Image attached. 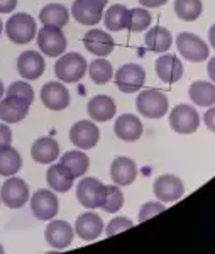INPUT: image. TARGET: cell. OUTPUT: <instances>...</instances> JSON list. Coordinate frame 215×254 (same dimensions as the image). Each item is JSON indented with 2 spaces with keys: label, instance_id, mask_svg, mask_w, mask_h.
I'll use <instances>...</instances> for the list:
<instances>
[{
  "label": "cell",
  "instance_id": "cell-1",
  "mask_svg": "<svg viewBox=\"0 0 215 254\" xmlns=\"http://www.w3.org/2000/svg\"><path fill=\"white\" fill-rule=\"evenodd\" d=\"M136 107L141 116L147 119H161L168 112L169 102L168 97L161 90L146 88L136 98Z\"/></svg>",
  "mask_w": 215,
  "mask_h": 254
},
{
  "label": "cell",
  "instance_id": "cell-2",
  "mask_svg": "<svg viewBox=\"0 0 215 254\" xmlns=\"http://www.w3.org/2000/svg\"><path fill=\"white\" fill-rule=\"evenodd\" d=\"M5 32L9 39L15 44H27L38 34V27H36V20L26 12L14 14L5 22Z\"/></svg>",
  "mask_w": 215,
  "mask_h": 254
},
{
  "label": "cell",
  "instance_id": "cell-3",
  "mask_svg": "<svg viewBox=\"0 0 215 254\" xmlns=\"http://www.w3.org/2000/svg\"><path fill=\"white\" fill-rule=\"evenodd\" d=\"M86 60L78 53H68L63 55L55 64V73L60 81L65 83H76L83 78L86 71Z\"/></svg>",
  "mask_w": 215,
  "mask_h": 254
},
{
  "label": "cell",
  "instance_id": "cell-4",
  "mask_svg": "<svg viewBox=\"0 0 215 254\" xmlns=\"http://www.w3.org/2000/svg\"><path fill=\"white\" fill-rule=\"evenodd\" d=\"M107 187L97 178H81L76 187V198L86 208H102Z\"/></svg>",
  "mask_w": 215,
  "mask_h": 254
},
{
  "label": "cell",
  "instance_id": "cell-5",
  "mask_svg": "<svg viewBox=\"0 0 215 254\" xmlns=\"http://www.w3.org/2000/svg\"><path fill=\"white\" fill-rule=\"evenodd\" d=\"M176 46L180 55L185 60L192 61V63H202L209 58V46L205 44V41L198 38L197 34L192 32H181L176 38Z\"/></svg>",
  "mask_w": 215,
  "mask_h": 254
},
{
  "label": "cell",
  "instance_id": "cell-6",
  "mask_svg": "<svg viewBox=\"0 0 215 254\" xmlns=\"http://www.w3.org/2000/svg\"><path fill=\"white\" fill-rule=\"evenodd\" d=\"M114 81L122 93H136L143 88L144 81H146V71L139 64L127 63L119 68V71L114 76Z\"/></svg>",
  "mask_w": 215,
  "mask_h": 254
},
{
  "label": "cell",
  "instance_id": "cell-7",
  "mask_svg": "<svg viewBox=\"0 0 215 254\" xmlns=\"http://www.w3.org/2000/svg\"><path fill=\"white\" fill-rule=\"evenodd\" d=\"M36 38H38V46L43 55L56 58V56H61L66 51V38L60 27H41V31L36 34Z\"/></svg>",
  "mask_w": 215,
  "mask_h": 254
},
{
  "label": "cell",
  "instance_id": "cell-8",
  "mask_svg": "<svg viewBox=\"0 0 215 254\" xmlns=\"http://www.w3.org/2000/svg\"><path fill=\"white\" fill-rule=\"evenodd\" d=\"M169 126L178 134H193L200 126V116L193 107L180 104L169 114Z\"/></svg>",
  "mask_w": 215,
  "mask_h": 254
},
{
  "label": "cell",
  "instance_id": "cell-9",
  "mask_svg": "<svg viewBox=\"0 0 215 254\" xmlns=\"http://www.w3.org/2000/svg\"><path fill=\"white\" fill-rule=\"evenodd\" d=\"M0 198L2 203H5L9 208H20L27 203L29 200V187L22 178L10 176L0 190Z\"/></svg>",
  "mask_w": 215,
  "mask_h": 254
},
{
  "label": "cell",
  "instance_id": "cell-10",
  "mask_svg": "<svg viewBox=\"0 0 215 254\" xmlns=\"http://www.w3.org/2000/svg\"><path fill=\"white\" fill-rule=\"evenodd\" d=\"M31 210L36 219L39 220H51L58 215L60 202L55 191L51 190H38L31 198Z\"/></svg>",
  "mask_w": 215,
  "mask_h": 254
},
{
  "label": "cell",
  "instance_id": "cell-11",
  "mask_svg": "<svg viewBox=\"0 0 215 254\" xmlns=\"http://www.w3.org/2000/svg\"><path fill=\"white\" fill-rule=\"evenodd\" d=\"M98 139H100V130L95 122L80 121L70 129V141L78 149H92L97 146Z\"/></svg>",
  "mask_w": 215,
  "mask_h": 254
},
{
  "label": "cell",
  "instance_id": "cell-12",
  "mask_svg": "<svg viewBox=\"0 0 215 254\" xmlns=\"http://www.w3.org/2000/svg\"><path fill=\"white\" fill-rule=\"evenodd\" d=\"M154 195L158 196L163 203H171L180 200L185 193V187L178 176L175 175H163L152 185Z\"/></svg>",
  "mask_w": 215,
  "mask_h": 254
},
{
  "label": "cell",
  "instance_id": "cell-13",
  "mask_svg": "<svg viewBox=\"0 0 215 254\" xmlns=\"http://www.w3.org/2000/svg\"><path fill=\"white\" fill-rule=\"evenodd\" d=\"M41 102L49 110H65L70 105V92L60 81H48L41 88Z\"/></svg>",
  "mask_w": 215,
  "mask_h": 254
},
{
  "label": "cell",
  "instance_id": "cell-14",
  "mask_svg": "<svg viewBox=\"0 0 215 254\" xmlns=\"http://www.w3.org/2000/svg\"><path fill=\"white\" fill-rule=\"evenodd\" d=\"M46 69L43 55L38 51H24L17 58V71L24 80H38Z\"/></svg>",
  "mask_w": 215,
  "mask_h": 254
},
{
  "label": "cell",
  "instance_id": "cell-15",
  "mask_svg": "<svg viewBox=\"0 0 215 254\" xmlns=\"http://www.w3.org/2000/svg\"><path fill=\"white\" fill-rule=\"evenodd\" d=\"M72 14L76 22L83 26H95L102 20L103 5L97 0H75L72 5Z\"/></svg>",
  "mask_w": 215,
  "mask_h": 254
},
{
  "label": "cell",
  "instance_id": "cell-16",
  "mask_svg": "<svg viewBox=\"0 0 215 254\" xmlns=\"http://www.w3.org/2000/svg\"><path fill=\"white\" fill-rule=\"evenodd\" d=\"M46 243L55 249H66L73 243V229L66 220H51L44 232Z\"/></svg>",
  "mask_w": 215,
  "mask_h": 254
},
{
  "label": "cell",
  "instance_id": "cell-17",
  "mask_svg": "<svg viewBox=\"0 0 215 254\" xmlns=\"http://www.w3.org/2000/svg\"><path fill=\"white\" fill-rule=\"evenodd\" d=\"M83 44L92 55L102 56V58L103 56H109L115 48L112 36L102 29H90L83 36Z\"/></svg>",
  "mask_w": 215,
  "mask_h": 254
},
{
  "label": "cell",
  "instance_id": "cell-18",
  "mask_svg": "<svg viewBox=\"0 0 215 254\" xmlns=\"http://www.w3.org/2000/svg\"><path fill=\"white\" fill-rule=\"evenodd\" d=\"M110 178L115 182V185L127 187L136 182L138 178V166H136L134 159L127 156L115 158L110 165Z\"/></svg>",
  "mask_w": 215,
  "mask_h": 254
},
{
  "label": "cell",
  "instance_id": "cell-19",
  "mask_svg": "<svg viewBox=\"0 0 215 254\" xmlns=\"http://www.w3.org/2000/svg\"><path fill=\"white\" fill-rule=\"evenodd\" d=\"M29 114V104L15 97H5L0 100V121L7 124H17Z\"/></svg>",
  "mask_w": 215,
  "mask_h": 254
},
{
  "label": "cell",
  "instance_id": "cell-20",
  "mask_svg": "<svg viewBox=\"0 0 215 254\" xmlns=\"http://www.w3.org/2000/svg\"><path fill=\"white\" fill-rule=\"evenodd\" d=\"M156 75L164 83H176L183 76V64L175 55H163L156 60Z\"/></svg>",
  "mask_w": 215,
  "mask_h": 254
},
{
  "label": "cell",
  "instance_id": "cell-21",
  "mask_svg": "<svg viewBox=\"0 0 215 254\" xmlns=\"http://www.w3.org/2000/svg\"><path fill=\"white\" fill-rule=\"evenodd\" d=\"M114 130L119 139L127 142H134L143 136V122L136 116H132V114H124V116H121L115 121Z\"/></svg>",
  "mask_w": 215,
  "mask_h": 254
},
{
  "label": "cell",
  "instance_id": "cell-22",
  "mask_svg": "<svg viewBox=\"0 0 215 254\" xmlns=\"http://www.w3.org/2000/svg\"><path fill=\"white\" fill-rule=\"evenodd\" d=\"M31 156L36 163H41V165L55 163L56 158L60 156V144L53 137H39L32 142Z\"/></svg>",
  "mask_w": 215,
  "mask_h": 254
},
{
  "label": "cell",
  "instance_id": "cell-23",
  "mask_svg": "<svg viewBox=\"0 0 215 254\" xmlns=\"http://www.w3.org/2000/svg\"><path fill=\"white\" fill-rule=\"evenodd\" d=\"M86 109H88V116L95 122L110 121L115 116V112H117L114 98H110L109 95H95L93 98H90Z\"/></svg>",
  "mask_w": 215,
  "mask_h": 254
},
{
  "label": "cell",
  "instance_id": "cell-24",
  "mask_svg": "<svg viewBox=\"0 0 215 254\" xmlns=\"http://www.w3.org/2000/svg\"><path fill=\"white\" fill-rule=\"evenodd\" d=\"M75 231L83 241H95L98 236L102 234L103 222L97 214H93V212H86V214H81L76 219Z\"/></svg>",
  "mask_w": 215,
  "mask_h": 254
},
{
  "label": "cell",
  "instance_id": "cell-25",
  "mask_svg": "<svg viewBox=\"0 0 215 254\" xmlns=\"http://www.w3.org/2000/svg\"><path fill=\"white\" fill-rule=\"evenodd\" d=\"M46 180H48V185L51 187L53 190L65 193V191L72 190L75 176L72 175V171H70L68 168L63 166L61 163H58V165H51L48 168Z\"/></svg>",
  "mask_w": 215,
  "mask_h": 254
},
{
  "label": "cell",
  "instance_id": "cell-26",
  "mask_svg": "<svg viewBox=\"0 0 215 254\" xmlns=\"http://www.w3.org/2000/svg\"><path fill=\"white\" fill-rule=\"evenodd\" d=\"M39 20L43 26L53 27H65L70 20V12L63 3H48L39 12Z\"/></svg>",
  "mask_w": 215,
  "mask_h": 254
},
{
  "label": "cell",
  "instance_id": "cell-27",
  "mask_svg": "<svg viewBox=\"0 0 215 254\" xmlns=\"http://www.w3.org/2000/svg\"><path fill=\"white\" fill-rule=\"evenodd\" d=\"M173 44V36L171 32L164 27H152L146 32L144 38V46H146L152 53H166Z\"/></svg>",
  "mask_w": 215,
  "mask_h": 254
},
{
  "label": "cell",
  "instance_id": "cell-28",
  "mask_svg": "<svg viewBox=\"0 0 215 254\" xmlns=\"http://www.w3.org/2000/svg\"><path fill=\"white\" fill-rule=\"evenodd\" d=\"M105 27L109 31H122V29H129V22H131V10L126 5L121 3H114L109 7V10L105 12V17H103Z\"/></svg>",
  "mask_w": 215,
  "mask_h": 254
},
{
  "label": "cell",
  "instance_id": "cell-29",
  "mask_svg": "<svg viewBox=\"0 0 215 254\" xmlns=\"http://www.w3.org/2000/svg\"><path fill=\"white\" fill-rule=\"evenodd\" d=\"M188 95L198 107H214L215 105V85L209 81H193L190 85Z\"/></svg>",
  "mask_w": 215,
  "mask_h": 254
},
{
  "label": "cell",
  "instance_id": "cell-30",
  "mask_svg": "<svg viewBox=\"0 0 215 254\" xmlns=\"http://www.w3.org/2000/svg\"><path fill=\"white\" fill-rule=\"evenodd\" d=\"M22 168V158L12 146L0 149V176H14Z\"/></svg>",
  "mask_w": 215,
  "mask_h": 254
},
{
  "label": "cell",
  "instance_id": "cell-31",
  "mask_svg": "<svg viewBox=\"0 0 215 254\" xmlns=\"http://www.w3.org/2000/svg\"><path fill=\"white\" fill-rule=\"evenodd\" d=\"M61 165L68 168L72 171V175L78 178V176H83L88 171L90 158L83 151H68V153H65L61 156Z\"/></svg>",
  "mask_w": 215,
  "mask_h": 254
},
{
  "label": "cell",
  "instance_id": "cell-32",
  "mask_svg": "<svg viewBox=\"0 0 215 254\" xmlns=\"http://www.w3.org/2000/svg\"><path fill=\"white\" fill-rule=\"evenodd\" d=\"M202 0H175V14L185 22H193L202 14Z\"/></svg>",
  "mask_w": 215,
  "mask_h": 254
},
{
  "label": "cell",
  "instance_id": "cell-33",
  "mask_svg": "<svg viewBox=\"0 0 215 254\" xmlns=\"http://www.w3.org/2000/svg\"><path fill=\"white\" fill-rule=\"evenodd\" d=\"M88 71H90V78H92V81H95L97 85L107 83V81H110V78L114 76L112 64L103 58L93 60L92 64H90V68H88Z\"/></svg>",
  "mask_w": 215,
  "mask_h": 254
},
{
  "label": "cell",
  "instance_id": "cell-34",
  "mask_svg": "<svg viewBox=\"0 0 215 254\" xmlns=\"http://www.w3.org/2000/svg\"><path fill=\"white\" fill-rule=\"evenodd\" d=\"M124 205V195L122 190H119L117 185H109L107 187V193H105V202H103L102 208L109 214H115L119 212Z\"/></svg>",
  "mask_w": 215,
  "mask_h": 254
},
{
  "label": "cell",
  "instance_id": "cell-35",
  "mask_svg": "<svg viewBox=\"0 0 215 254\" xmlns=\"http://www.w3.org/2000/svg\"><path fill=\"white\" fill-rule=\"evenodd\" d=\"M151 24V14L146 9H132L131 10V22L129 29L132 32H143L149 27Z\"/></svg>",
  "mask_w": 215,
  "mask_h": 254
},
{
  "label": "cell",
  "instance_id": "cell-36",
  "mask_svg": "<svg viewBox=\"0 0 215 254\" xmlns=\"http://www.w3.org/2000/svg\"><path fill=\"white\" fill-rule=\"evenodd\" d=\"M7 97H15V98H20V100L27 102L29 105L32 104L34 100V90L29 83L26 81H14L9 88H7Z\"/></svg>",
  "mask_w": 215,
  "mask_h": 254
},
{
  "label": "cell",
  "instance_id": "cell-37",
  "mask_svg": "<svg viewBox=\"0 0 215 254\" xmlns=\"http://www.w3.org/2000/svg\"><path fill=\"white\" fill-rule=\"evenodd\" d=\"M134 225L131 219H127V217H114L112 220L109 222L107 225V236H115L119 234V232H124V231H129V229Z\"/></svg>",
  "mask_w": 215,
  "mask_h": 254
},
{
  "label": "cell",
  "instance_id": "cell-38",
  "mask_svg": "<svg viewBox=\"0 0 215 254\" xmlns=\"http://www.w3.org/2000/svg\"><path fill=\"white\" fill-rule=\"evenodd\" d=\"M163 210H166V207H164L163 203H156V202L144 203L139 210V222H146L147 219H151V217H154L156 214H159V212H163Z\"/></svg>",
  "mask_w": 215,
  "mask_h": 254
},
{
  "label": "cell",
  "instance_id": "cell-39",
  "mask_svg": "<svg viewBox=\"0 0 215 254\" xmlns=\"http://www.w3.org/2000/svg\"><path fill=\"white\" fill-rule=\"evenodd\" d=\"M12 144V130L7 124H0V149Z\"/></svg>",
  "mask_w": 215,
  "mask_h": 254
},
{
  "label": "cell",
  "instance_id": "cell-40",
  "mask_svg": "<svg viewBox=\"0 0 215 254\" xmlns=\"http://www.w3.org/2000/svg\"><path fill=\"white\" fill-rule=\"evenodd\" d=\"M17 7V0H0V14H10Z\"/></svg>",
  "mask_w": 215,
  "mask_h": 254
},
{
  "label": "cell",
  "instance_id": "cell-41",
  "mask_svg": "<svg viewBox=\"0 0 215 254\" xmlns=\"http://www.w3.org/2000/svg\"><path fill=\"white\" fill-rule=\"evenodd\" d=\"M204 121H205V126L209 127V129L212 130V132H215V107L207 110Z\"/></svg>",
  "mask_w": 215,
  "mask_h": 254
},
{
  "label": "cell",
  "instance_id": "cell-42",
  "mask_svg": "<svg viewBox=\"0 0 215 254\" xmlns=\"http://www.w3.org/2000/svg\"><path fill=\"white\" fill-rule=\"evenodd\" d=\"M166 2H168V0H139L141 5L149 7V9H158V7L164 5Z\"/></svg>",
  "mask_w": 215,
  "mask_h": 254
},
{
  "label": "cell",
  "instance_id": "cell-43",
  "mask_svg": "<svg viewBox=\"0 0 215 254\" xmlns=\"http://www.w3.org/2000/svg\"><path fill=\"white\" fill-rule=\"evenodd\" d=\"M207 71H209L210 80L215 81V58H212L209 61V66H207Z\"/></svg>",
  "mask_w": 215,
  "mask_h": 254
},
{
  "label": "cell",
  "instance_id": "cell-44",
  "mask_svg": "<svg viewBox=\"0 0 215 254\" xmlns=\"http://www.w3.org/2000/svg\"><path fill=\"white\" fill-rule=\"evenodd\" d=\"M209 41H210V44L215 48V24L210 27V31H209Z\"/></svg>",
  "mask_w": 215,
  "mask_h": 254
},
{
  "label": "cell",
  "instance_id": "cell-45",
  "mask_svg": "<svg viewBox=\"0 0 215 254\" xmlns=\"http://www.w3.org/2000/svg\"><path fill=\"white\" fill-rule=\"evenodd\" d=\"M3 92H5V90H3V83H2V81H0V98L3 97Z\"/></svg>",
  "mask_w": 215,
  "mask_h": 254
},
{
  "label": "cell",
  "instance_id": "cell-46",
  "mask_svg": "<svg viewBox=\"0 0 215 254\" xmlns=\"http://www.w3.org/2000/svg\"><path fill=\"white\" fill-rule=\"evenodd\" d=\"M97 2H100V3H102V5H103V7H105V5H107V3H109V0H97Z\"/></svg>",
  "mask_w": 215,
  "mask_h": 254
},
{
  "label": "cell",
  "instance_id": "cell-47",
  "mask_svg": "<svg viewBox=\"0 0 215 254\" xmlns=\"http://www.w3.org/2000/svg\"><path fill=\"white\" fill-rule=\"evenodd\" d=\"M2 31H3V22L0 20V34H2Z\"/></svg>",
  "mask_w": 215,
  "mask_h": 254
},
{
  "label": "cell",
  "instance_id": "cell-48",
  "mask_svg": "<svg viewBox=\"0 0 215 254\" xmlns=\"http://www.w3.org/2000/svg\"><path fill=\"white\" fill-rule=\"evenodd\" d=\"M0 254H3V248H2V244H0Z\"/></svg>",
  "mask_w": 215,
  "mask_h": 254
}]
</instances>
